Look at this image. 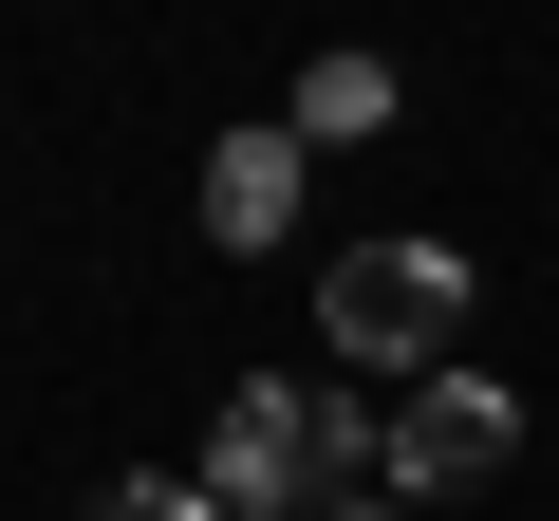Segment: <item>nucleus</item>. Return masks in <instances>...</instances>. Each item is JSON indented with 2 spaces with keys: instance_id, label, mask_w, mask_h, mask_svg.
<instances>
[{
  "instance_id": "f257e3e1",
  "label": "nucleus",
  "mask_w": 559,
  "mask_h": 521,
  "mask_svg": "<svg viewBox=\"0 0 559 521\" xmlns=\"http://www.w3.org/2000/svg\"><path fill=\"white\" fill-rule=\"evenodd\" d=\"M355 465H392V428H355L336 391H280V373H261V391H224V428H205L187 484H205L224 521H299V502H355Z\"/></svg>"
},
{
  "instance_id": "f03ea898",
  "label": "nucleus",
  "mask_w": 559,
  "mask_h": 521,
  "mask_svg": "<svg viewBox=\"0 0 559 521\" xmlns=\"http://www.w3.org/2000/svg\"><path fill=\"white\" fill-rule=\"evenodd\" d=\"M318 317H336V354H373V373H429V354L466 336V260H448V242H355Z\"/></svg>"
},
{
  "instance_id": "0eeeda50",
  "label": "nucleus",
  "mask_w": 559,
  "mask_h": 521,
  "mask_svg": "<svg viewBox=\"0 0 559 521\" xmlns=\"http://www.w3.org/2000/svg\"><path fill=\"white\" fill-rule=\"evenodd\" d=\"M336 521H392V502H336Z\"/></svg>"
},
{
  "instance_id": "7ed1b4c3",
  "label": "nucleus",
  "mask_w": 559,
  "mask_h": 521,
  "mask_svg": "<svg viewBox=\"0 0 559 521\" xmlns=\"http://www.w3.org/2000/svg\"><path fill=\"white\" fill-rule=\"evenodd\" d=\"M503 447H522V410H503L485 373H411V410H392V465H373V484H392V502H448V484H485Z\"/></svg>"
},
{
  "instance_id": "39448f33",
  "label": "nucleus",
  "mask_w": 559,
  "mask_h": 521,
  "mask_svg": "<svg viewBox=\"0 0 559 521\" xmlns=\"http://www.w3.org/2000/svg\"><path fill=\"white\" fill-rule=\"evenodd\" d=\"M355 131H392V57H318L299 75V149H355Z\"/></svg>"
},
{
  "instance_id": "423d86ee",
  "label": "nucleus",
  "mask_w": 559,
  "mask_h": 521,
  "mask_svg": "<svg viewBox=\"0 0 559 521\" xmlns=\"http://www.w3.org/2000/svg\"><path fill=\"white\" fill-rule=\"evenodd\" d=\"M94 521H224V502H205V484H112Z\"/></svg>"
},
{
  "instance_id": "20e7f679",
  "label": "nucleus",
  "mask_w": 559,
  "mask_h": 521,
  "mask_svg": "<svg viewBox=\"0 0 559 521\" xmlns=\"http://www.w3.org/2000/svg\"><path fill=\"white\" fill-rule=\"evenodd\" d=\"M280 223H299V131H224V149H205V242L261 260Z\"/></svg>"
}]
</instances>
